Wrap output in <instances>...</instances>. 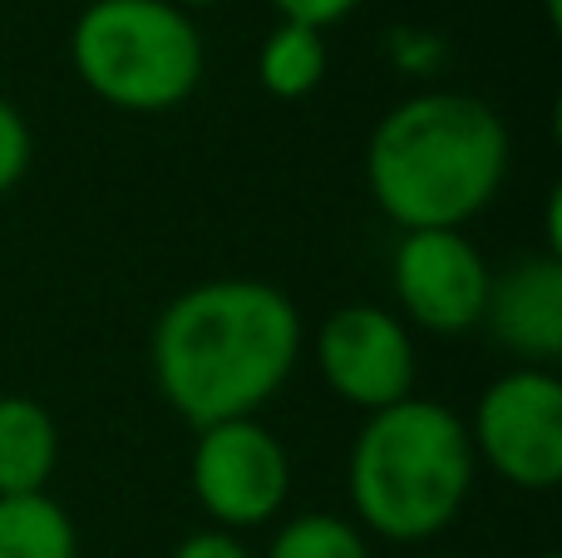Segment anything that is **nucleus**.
Wrapping results in <instances>:
<instances>
[{
	"label": "nucleus",
	"mask_w": 562,
	"mask_h": 558,
	"mask_svg": "<svg viewBox=\"0 0 562 558\" xmlns=\"http://www.w3.org/2000/svg\"><path fill=\"white\" fill-rule=\"evenodd\" d=\"M435 558H459V554H435Z\"/></svg>",
	"instance_id": "nucleus-19"
},
{
	"label": "nucleus",
	"mask_w": 562,
	"mask_h": 558,
	"mask_svg": "<svg viewBox=\"0 0 562 558\" xmlns=\"http://www.w3.org/2000/svg\"><path fill=\"white\" fill-rule=\"evenodd\" d=\"M400 312L435 336H464L484 326V302L494 267L484 263L464 227H419L405 233L390 257Z\"/></svg>",
	"instance_id": "nucleus-7"
},
{
	"label": "nucleus",
	"mask_w": 562,
	"mask_h": 558,
	"mask_svg": "<svg viewBox=\"0 0 562 558\" xmlns=\"http://www.w3.org/2000/svg\"><path fill=\"white\" fill-rule=\"evenodd\" d=\"M168 5H178V10H188V15H193V10H203V5H217V0H168Z\"/></svg>",
	"instance_id": "nucleus-17"
},
{
	"label": "nucleus",
	"mask_w": 562,
	"mask_h": 558,
	"mask_svg": "<svg viewBox=\"0 0 562 558\" xmlns=\"http://www.w3.org/2000/svg\"><path fill=\"white\" fill-rule=\"evenodd\" d=\"M469 425L449 405L405 395L366 415L346 455V500L360 534L425 544L459 520L474 490Z\"/></svg>",
	"instance_id": "nucleus-3"
},
{
	"label": "nucleus",
	"mask_w": 562,
	"mask_h": 558,
	"mask_svg": "<svg viewBox=\"0 0 562 558\" xmlns=\"http://www.w3.org/2000/svg\"><path fill=\"white\" fill-rule=\"evenodd\" d=\"M533 558H562V554H533Z\"/></svg>",
	"instance_id": "nucleus-18"
},
{
	"label": "nucleus",
	"mask_w": 562,
	"mask_h": 558,
	"mask_svg": "<svg viewBox=\"0 0 562 558\" xmlns=\"http://www.w3.org/2000/svg\"><path fill=\"white\" fill-rule=\"evenodd\" d=\"M59 465V425L35 395H0V494H40Z\"/></svg>",
	"instance_id": "nucleus-10"
},
{
	"label": "nucleus",
	"mask_w": 562,
	"mask_h": 558,
	"mask_svg": "<svg viewBox=\"0 0 562 558\" xmlns=\"http://www.w3.org/2000/svg\"><path fill=\"white\" fill-rule=\"evenodd\" d=\"M173 558H252V549H247L237 534H227V529H198V534H188V539L178 544Z\"/></svg>",
	"instance_id": "nucleus-16"
},
{
	"label": "nucleus",
	"mask_w": 562,
	"mask_h": 558,
	"mask_svg": "<svg viewBox=\"0 0 562 558\" xmlns=\"http://www.w3.org/2000/svg\"><path fill=\"white\" fill-rule=\"evenodd\" d=\"M267 5H272L281 20H291V25H311L326 35V30L336 25V20H346L360 0H267Z\"/></svg>",
	"instance_id": "nucleus-15"
},
{
	"label": "nucleus",
	"mask_w": 562,
	"mask_h": 558,
	"mask_svg": "<svg viewBox=\"0 0 562 558\" xmlns=\"http://www.w3.org/2000/svg\"><path fill=\"white\" fill-rule=\"evenodd\" d=\"M514 138L494 104L459 89L409 94L370 129L366 183L400 233L464 227L498 198Z\"/></svg>",
	"instance_id": "nucleus-2"
},
{
	"label": "nucleus",
	"mask_w": 562,
	"mask_h": 558,
	"mask_svg": "<svg viewBox=\"0 0 562 558\" xmlns=\"http://www.w3.org/2000/svg\"><path fill=\"white\" fill-rule=\"evenodd\" d=\"M301 361V312L277 282L213 277L158 312L148 366L158 395L193 431L247 421Z\"/></svg>",
	"instance_id": "nucleus-1"
},
{
	"label": "nucleus",
	"mask_w": 562,
	"mask_h": 558,
	"mask_svg": "<svg viewBox=\"0 0 562 558\" xmlns=\"http://www.w3.org/2000/svg\"><path fill=\"white\" fill-rule=\"evenodd\" d=\"M30 158H35V138H30L25 114L0 94V198L30 174Z\"/></svg>",
	"instance_id": "nucleus-14"
},
{
	"label": "nucleus",
	"mask_w": 562,
	"mask_h": 558,
	"mask_svg": "<svg viewBox=\"0 0 562 558\" xmlns=\"http://www.w3.org/2000/svg\"><path fill=\"white\" fill-rule=\"evenodd\" d=\"M484 322L524 366H553L562 356V257L538 253L498 272L488 282Z\"/></svg>",
	"instance_id": "nucleus-9"
},
{
	"label": "nucleus",
	"mask_w": 562,
	"mask_h": 558,
	"mask_svg": "<svg viewBox=\"0 0 562 558\" xmlns=\"http://www.w3.org/2000/svg\"><path fill=\"white\" fill-rule=\"evenodd\" d=\"M0 558H79L69 510L49 490L0 494Z\"/></svg>",
	"instance_id": "nucleus-11"
},
{
	"label": "nucleus",
	"mask_w": 562,
	"mask_h": 558,
	"mask_svg": "<svg viewBox=\"0 0 562 558\" xmlns=\"http://www.w3.org/2000/svg\"><path fill=\"white\" fill-rule=\"evenodd\" d=\"M326 35L311 25H291L277 20V30L262 40V55H257V79L272 99H306L321 89L326 79Z\"/></svg>",
	"instance_id": "nucleus-12"
},
{
	"label": "nucleus",
	"mask_w": 562,
	"mask_h": 558,
	"mask_svg": "<svg viewBox=\"0 0 562 558\" xmlns=\"http://www.w3.org/2000/svg\"><path fill=\"white\" fill-rule=\"evenodd\" d=\"M262 558H375L370 539L346 514H296L272 534Z\"/></svg>",
	"instance_id": "nucleus-13"
},
{
	"label": "nucleus",
	"mask_w": 562,
	"mask_h": 558,
	"mask_svg": "<svg viewBox=\"0 0 562 558\" xmlns=\"http://www.w3.org/2000/svg\"><path fill=\"white\" fill-rule=\"evenodd\" d=\"M79 85L124 114H168L207 75L203 30L168 0H85L69 30Z\"/></svg>",
	"instance_id": "nucleus-4"
},
{
	"label": "nucleus",
	"mask_w": 562,
	"mask_h": 558,
	"mask_svg": "<svg viewBox=\"0 0 562 558\" xmlns=\"http://www.w3.org/2000/svg\"><path fill=\"white\" fill-rule=\"evenodd\" d=\"M316 371L330 386V395L375 415L415 395V336L385 306H336L316 332Z\"/></svg>",
	"instance_id": "nucleus-8"
},
{
	"label": "nucleus",
	"mask_w": 562,
	"mask_h": 558,
	"mask_svg": "<svg viewBox=\"0 0 562 558\" xmlns=\"http://www.w3.org/2000/svg\"><path fill=\"white\" fill-rule=\"evenodd\" d=\"M188 484L203 514L227 534L262 529L286 510L291 494V455L257 415L223 421L198 431Z\"/></svg>",
	"instance_id": "nucleus-6"
},
{
	"label": "nucleus",
	"mask_w": 562,
	"mask_h": 558,
	"mask_svg": "<svg viewBox=\"0 0 562 558\" xmlns=\"http://www.w3.org/2000/svg\"><path fill=\"white\" fill-rule=\"evenodd\" d=\"M469 445L504 484L543 494L562 484V381L553 366H514L474 405Z\"/></svg>",
	"instance_id": "nucleus-5"
}]
</instances>
